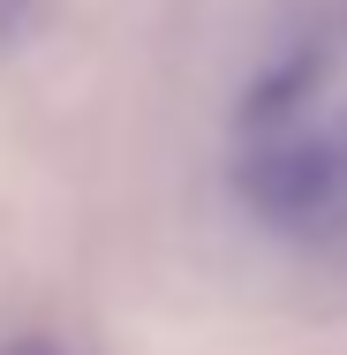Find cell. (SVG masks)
Returning <instances> with one entry per match:
<instances>
[{"mask_svg":"<svg viewBox=\"0 0 347 355\" xmlns=\"http://www.w3.org/2000/svg\"><path fill=\"white\" fill-rule=\"evenodd\" d=\"M234 197L272 227H310V219H332L347 197V144L332 137H302V129H279L257 137L234 159Z\"/></svg>","mask_w":347,"mask_h":355,"instance_id":"6da1fadb","label":"cell"},{"mask_svg":"<svg viewBox=\"0 0 347 355\" xmlns=\"http://www.w3.org/2000/svg\"><path fill=\"white\" fill-rule=\"evenodd\" d=\"M325 38H302L279 69H265L257 83H249V98H242V137H279L287 121H294V106L317 91V76H325Z\"/></svg>","mask_w":347,"mask_h":355,"instance_id":"7a4b0ae2","label":"cell"},{"mask_svg":"<svg viewBox=\"0 0 347 355\" xmlns=\"http://www.w3.org/2000/svg\"><path fill=\"white\" fill-rule=\"evenodd\" d=\"M53 0H0V61H15L30 38H46Z\"/></svg>","mask_w":347,"mask_h":355,"instance_id":"3957f363","label":"cell"},{"mask_svg":"<svg viewBox=\"0 0 347 355\" xmlns=\"http://www.w3.org/2000/svg\"><path fill=\"white\" fill-rule=\"evenodd\" d=\"M0 355H61L46 333H15V340H0Z\"/></svg>","mask_w":347,"mask_h":355,"instance_id":"277c9868","label":"cell"}]
</instances>
